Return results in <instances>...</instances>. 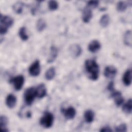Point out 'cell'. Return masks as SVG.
Returning a JSON list of instances; mask_svg holds the SVG:
<instances>
[{"label":"cell","instance_id":"obj_27","mask_svg":"<svg viewBox=\"0 0 132 132\" xmlns=\"http://www.w3.org/2000/svg\"><path fill=\"white\" fill-rule=\"evenodd\" d=\"M48 8L51 11L56 10L58 7V3L55 1H50L48 2Z\"/></svg>","mask_w":132,"mask_h":132},{"label":"cell","instance_id":"obj_26","mask_svg":"<svg viewBox=\"0 0 132 132\" xmlns=\"http://www.w3.org/2000/svg\"><path fill=\"white\" fill-rule=\"evenodd\" d=\"M127 5L128 4H127L124 2H123V1L119 2L117 5V10L119 12H123L126 9Z\"/></svg>","mask_w":132,"mask_h":132},{"label":"cell","instance_id":"obj_8","mask_svg":"<svg viewBox=\"0 0 132 132\" xmlns=\"http://www.w3.org/2000/svg\"><path fill=\"white\" fill-rule=\"evenodd\" d=\"M62 112L63 113L65 118L69 120L73 119L76 115V110L72 106H70L67 109H62Z\"/></svg>","mask_w":132,"mask_h":132},{"label":"cell","instance_id":"obj_11","mask_svg":"<svg viewBox=\"0 0 132 132\" xmlns=\"http://www.w3.org/2000/svg\"><path fill=\"white\" fill-rule=\"evenodd\" d=\"M92 16V9L87 6L83 10L82 19L85 23H88Z\"/></svg>","mask_w":132,"mask_h":132},{"label":"cell","instance_id":"obj_15","mask_svg":"<svg viewBox=\"0 0 132 132\" xmlns=\"http://www.w3.org/2000/svg\"><path fill=\"white\" fill-rule=\"evenodd\" d=\"M100 42L96 40H92L88 45V50L91 53H95L101 48Z\"/></svg>","mask_w":132,"mask_h":132},{"label":"cell","instance_id":"obj_13","mask_svg":"<svg viewBox=\"0 0 132 132\" xmlns=\"http://www.w3.org/2000/svg\"><path fill=\"white\" fill-rule=\"evenodd\" d=\"M36 95L39 98H42L44 97L46 94V89L45 86L43 84H41L38 86L36 89Z\"/></svg>","mask_w":132,"mask_h":132},{"label":"cell","instance_id":"obj_6","mask_svg":"<svg viewBox=\"0 0 132 132\" xmlns=\"http://www.w3.org/2000/svg\"><path fill=\"white\" fill-rule=\"evenodd\" d=\"M40 72V61L38 60L34 61L29 68V73L32 76H38Z\"/></svg>","mask_w":132,"mask_h":132},{"label":"cell","instance_id":"obj_22","mask_svg":"<svg viewBox=\"0 0 132 132\" xmlns=\"http://www.w3.org/2000/svg\"><path fill=\"white\" fill-rule=\"evenodd\" d=\"M56 74L55 69L54 67H51L49 68L45 73V78L47 80H50L54 78Z\"/></svg>","mask_w":132,"mask_h":132},{"label":"cell","instance_id":"obj_23","mask_svg":"<svg viewBox=\"0 0 132 132\" xmlns=\"http://www.w3.org/2000/svg\"><path fill=\"white\" fill-rule=\"evenodd\" d=\"M132 109V101L131 99H129L123 106L122 110L126 114H130Z\"/></svg>","mask_w":132,"mask_h":132},{"label":"cell","instance_id":"obj_30","mask_svg":"<svg viewBox=\"0 0 132 132\" xmlns=\"http://www.w3.org/2000/svg\"><path fill=\"white\" fill-rule=\"evenodd\" d=\"M112 131V129L108 126H105V127H102L100 130V131L101 132H111Z\"/></svg>","mask_w":132,"mask_h":132},{"label":"cell","instance_id":"obj_10","mask_svg":"<svg viewBox=\"0 0 132 132\" xmlns=\"http://www.w3.org/2000/svg\"><path fill=\"white\" fill-rule=\"evenodd\" d=\"M111 97H112L116 105L118 107L121 106L124 102V98L122 96L121 93L119 91H113L112 92Z\"/></svg>","mask_w":132,"mask_h":132},{"label":"cell","instance_id":"obj_7","mask_svg":"<svg viewBox=\"0 0 132 132\" xmlns=\"http://www.w3.org/2000/svg\"><path fill=\"white\" fill-rule=\"evenodd\" d=\"M69 52L70 55L73 58H77L81 55L82 53V49L79 45L77 44H74L70 46Z\"/></svg>","mask_w":132,"mask_h":132},{"label":"cell","instance_id":"obj_16","mask_svg":"<svg viewBox=\"0 0 132 132\" xmlns=\"http://www.w3.org/2000/svg\"><path fill=\"white\" fill-rule=\"evenodd\" d=\"M123 82L125 86H128L131 82V71L130 69L127 70L123 76Z\"/></svg>","mask_w":132,"mask_h":132},{"label":"cell","instance_id":"obj_31","mask_svg":"<svg viewBox=\"0 0 132 132\" xmlns=\"http://www.w3.org/2000/svg\"><path fill=\"white\" fill-rule=\"evenodd\" d=\"M107 89L109 91H111V92H113L114 91V85H113V82L112 81V82H110L108 86H107Z\"/></svg>","mask_w":132,"mask_h":132},{"label":"cell","instance_id":"obj_1","mask_svg":"<svg viewBox=\"0 0 132 132\" xmlns=\"http://www.w3.org/2000/svg\"><path fill=\"white\" fill-rule=\"evenodd\" d=\"M85 69L90 79L96 80L99 75V67L94 59H88L85 61Z\"/></svg>","mask_w":132,"mask_h":132},{"label":"cell","instance_id":"obj_28","mask_svg":"<svg viewBox=\"0 0 132 132\" xmlns=\"http://www.w3.org/2000/svg\"><path fill=\"white\" fill-rule=\"evenodd\" d=\"M115 130L118 132H126L127 131V126L124 123L121 124L116 127Z\"/></svg>","mask_w":132,"mask_h":132},{"label":"cell","instance_id":"obj_24","mask_svg":"<svg viewBox=\"0 0 132 132\" xmlns=\"http://www.w3.org/2000/svg\"><path fill=\"white\" fill-rule=\"evenodd\" d=\"M23 6H24V4L22 2H18L13 5L12 8L14 11L16 13L20 14V13H21L22 12Z\"/></svg>","mask_w":132,"mask_h":132},{"label":"cell","instance_id":"obj_12","mask_svg":"<svg viewBox=\"0 0 132 132\" xmlns=\"http://www.w3.org/2000/svg\"><path fill=\"white\" fill-rule=\"evenodd\" d=\"M16 103V97L12 94L7 95L6 99V104L9 108H13L15 107Z\"/></svg>","mask_w":132,"mask_h":132},{"label":"cell","instance_id":"obj_20","mask_svg":"<svg viewBox=\"0 0 132 132\" xmlns=\"http://www.w3.org/2000/svg\"><path fill=\"white\" fill-rule=\"evenodd\" d=\"M46 26V22L43 19L40 18L37 21L36 24V28L39 32L42 31L45 28Z\"/></svg>","mask_w":132,"mask_h":132},{"label":"cell","instance_id":"obj_25","mask_svg":"<svg viewBox=\"0 0 132 132\" xmlns=\"http://www.w3.org/2000/svg\"><path fill=\"white\" fill-rule=\"evenodd\" d=\"M19 35L20 38L23 41H26L28 39V36L26 33V29L25 27H22L20 28Z\"/></svg>","mask_w":132,"mask_h":132},{"label":"cell","instance_id":"obj_9","mask_svg":"<svg viewBox=\"0 0 132 132\" xmlns=\"http://www.w3.org/2000/svg\"><path fill=\"white\" fill-rule=\"evenodd\" d=\"M117 73L116 68L113 66H107L105 68L104 70V75L106 77L108 78H113L116 76Z\"/></svg>","mask_w":132,"mask_h":132},{"label":"cell","instance_id":"obj_3","mask_svg":"<svg viewBox=\"0 0 132 132\" xmlns=\"http://www.w3.org/2000/svg\"><path fill=\"white\" fill-rule=\"evenodd\" d=\"M54 122V116L50 112H45L40 120V123L44 128H50L53 125Z\"/></svg>","mask_w":132,"mask_h":132},{"label":"cell","instance_id":"obj_19","mask_svg":"<svg viewBox=\"0 0 132 132\" xmlns=\"http://www.w3.org/2000/svg\"><path fill=\"white\" fill-rule=\"evenodd\" d=\"M110 18L108 14H105L102 16L100 20V24L102 27H106L109 24Z\"/></svg>","mask_w":132,"mask_h":132},{"label":"cell","instance_id":"obj_21","mask_svg":"<svg viewBox=\"0 0 132 132\" xmlns=\"http://www.w3.org/2000/svg\"><path fill=\"white\" fill-rule=\"evenodd\" d=\"M124 42L125 45L127 46H131V30H127L124 36Z\"/></svg>","mask_w":132,"mask_h":132},{"label":"cell","instance_id":"obj_2","mask_svg":"<svg viewBox=\"0 0 132 132\" xmlns=\"http://www.w3.org/2000/svg\"><path fill=\"white\" fill-rule=\"evenodd\" d=\"M0 22V32L1 35H4L7 32L8 28L12 25L13 20L9 16L3 15L1 14Z\"/></svg>","mask_w":132,"mask_h":132},{"label":"cell","instance_id":"obj_14","mask_svg":"<svg viewBox=\"0 0 132 132\" xmlns=\"http://www.w3.org/2000/svg\"><path fill=\"white\" fill-rule=\"evenodd\" d=\"M58 55V50L55 46H52L50 48V52L47 58V63H52L55 61Z\"/></svg>","mask_w":132,"mask_h":132},{"label":"cell","instance_id":"obj_18","mask_svg":"<svg viewBox=\"0 0 132 132\" xmlns=\"http://www.w3.org/2000/svg\"><path fill=\"white\" fill-rule=\"evenodd\" d=\"M84 118L86 122L91 123L94 118V113L92 110H87L84 113Z\"/></svg>","mask_w":132,"mask_h":132},{"label":"cell","instance_id":"obj_4","mask_svg":"<svg viewBox=\"0 0 132 132\" xmlns=\"http://www.w3.org/2000/svg\"><path fill=\"white\" fill-rule=\"evenodd\" d=\"M36 95V89L34 87L28 88L24 93V99L27 105H30L34 101Z\"/></svg>","mask_w":132,"mask_h":132},{"label":"cell","instance_id":"obj_5","mask_svg":"<svg viewBox=\"0 0 132 132\" xmlns=\"http://www.w3.org/2000/svg\"><path fill=\"white\" fill-rule=\"evenodd\" d=\"M10 82L13 84L16 90H20L23 86L24 83V77L23 75H18L11 79Z\"/></svg>","mask_w":132,"mask_h":132},{"label":"cell","instance_id":"obj_29","mask_svg":"<svg viewBox=\"0 0 132 132\" xmlns=\"http://www.w3.org/2000/svg\"><path fill=\"white\" fill-rule=\"evenodd\" d=\"M99 2L97 1H89L87 4V6L90 8H95L98 5Z\"/></svg>","mask_w":132,"mask_h":132},{"label":"cell","instance_id":"obj_17","mask_svg":"<svg viewBox=\"0 0 132 132\" xmlns=\"http://www.w3.org/2000/svg\"><path fill=\"white\" fill-rule=\"evenodd\" d=\"M8 119L5 116H1L0 117V128L2 131L7 132L9 130L7 128Z\"/></svg>","mask_w":132,"mask_h":132}]
</instances>
